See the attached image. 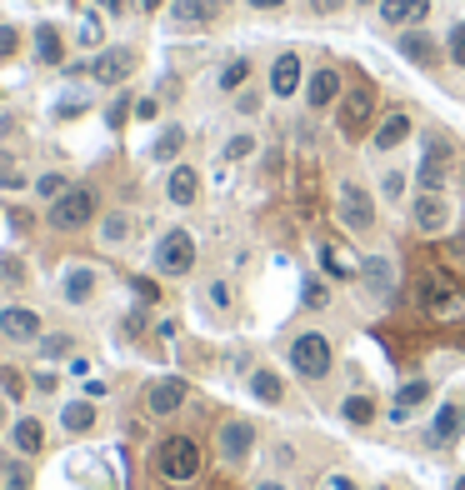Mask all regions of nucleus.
Instances as JSON below:
<instances>
[{"mask_svg": "<svg viewBox=\"0 0 465 490\" xmlns=\"http://www.w3.org/2000/svg\"><path fill=\"white\" fill-rule=\"evenodd\" d=\"M95 211H101L95 186H71L61 201H51V226L55 230H80V226H90V220H95Z\"/></svg>", "mask_w": 465, "mask_h": 490, "instance_id": "nucleus-3", "label": "nucleus"}, {"mask_svg": "<svg viewBox=\"0 0 465 490\" xmlns=\"http://www.w3.org/2000/svg\"><path fill=\"white\" fill-rule=\"evenodd\" d=\"M330 361H336V351H330V336H320V330H305V336L290 340V370L305 380H320L330 376Z\"/></svg>", "mask_w": 465, "mask_h": 490, "instance_id": "nucleus-2", "label": "nucleus"}, {"mask_svg": "<svg viewBox=\"0 0 465 490\" xmlns=\"http://www.w3.org/2000/svg\"><path fill=\"white\" fill-rule=\"evenodd\" d=\"M136 115H140V120H155V115H161V105H155V101H136Z\"/></svg>", "mask_w": 465, "mask_h": 490, "instance_id": "nucleus-52", "label": "nucleus"}, {"mask_svg": "<svg viewBox=\"0 0 465 490\" xmlns=\"http://www.w3.org/2000/svg\"><path fill=\"white\" fill-rule=\"evenodd\" d=\"M180 145H186V126H165L161 136H155V145H151V161L170 165L180 155Z\"/></svg>", "mask_w": 465, "mask_h": 490, "instance_id": "nucleus-30", "label": "nucleus"}, {"mask_svg": "<svg viewBox=\"0 0 465 490\" xmlns=\"http://www.w3.org/2000/svg\"><path fill=\"white\" fill-rule=\"evenodd\" d=\"M130 290H136V295H140L145 305H155V301H161V290H155V280H145V276H136V280H130Z\"/></svg>", "mask_w": 465, "mask_h": 490, "instance_id": "nucleus-47", "label": "nucleus"}, {"mask_svg": "<svg viewBox=\"0 0 465 490\" xmlns=\"http://www.w3.org/2000/svg\"><path fill=\"white\" fill-rule=\"evenodd\" d=\"M301 76H305V65L295 51H280L276 65H270V96H280V101H290L295 90H301Z\"/></svg>", "mask_w": 465, "mask_h": 490, "instance_id": "nucleus-17", "label": "nucleus"}, {"mask_svg": "<svg viewBox=\"0 0 465 490\" xmlns=\"http://www.w3.org/2000/svg\"><path fill=\"white\" fill-rule=\"evenodd\" d=\"M0 186H5V190H21V186H26V176H15V170H0Z\"/></svg>", "mask_w": 465, "mask_h": 490, "instance_id": "nucleus-53", "label": "nucleus"}, {"mask_svg": "<svg viewBox=\"0 0 465 490\" xmlns=\"http://www.w3.org/2000/svg\"><path fill=\"white\" fill-rule=\"evenodd\" d=\"M220 155H226V161H245V155H255V136H230Z\"/></svg>", "mask_w": 465, "mask_h": 490, "instance_id": "nucleus-40", "label": "nucleus"}, {"mask_svg": "<svg viewBox=\"0 0 465 490\" xmlns=\"http://www.w3.org/2000/svg\"><path fill=\"white\" fill-rule=\"evenodd\" d=\"M340 65H320V71H311V86H305V101H311V111H330V105H340Z\"/></svg>", "mask_w": 465, "mask_h": 490, "instance_id": "nucleus-13", "label": "nucleus"}, {"mask_svg": "<svg viewBox=\"0 0 465 490\" xmlns=\"http://www.w3.org/2000/svg\"><path fill=\"white\" fill-rule=\"evenodd\" d=\"M345 5H351V0H311V11H315V15H340Z\"/></svg>", "mask_w": 465, "mask_h": 490, "instance_id": "nucleus-50", "label": "nucleus"}, {"mask_svg": "<svg viewBox=\"0 0 465 490\" xmlns=\"http://www.w3.org/2000/svg\"><path fill=\"white\" fill-rule=\"evenodd\" d=\"M0 165H5V151H0Z\"/></svg>", "mask_w": 465, "mask_h": 490, "instance_id": "nucleus-62", "label": "nucleus"}, {"mask_svg": "<svg viewBox=\"0 0 465 490\" xmlns=\"http://www.w3.org/2000/svg\"><path fill=\"white\" fill-rule=\"evenodd\" d=\"M405 186H411L405 170H386V176H380V195H386V201H405Z\"/></svg>", "mask_w": 465, "mask_h": 490, "instance_id": "nucleus-37", "label": "nucleus"}, {"mask_svg": "<svg viewBox=\"0 0 465 490\" xmlns=\"http://www.w3.org/2000/svg\"><path fill=\"white\" fill-rule=\"evenodd\" d=\"M336 215L351 236H370L376 230V201H370V190L361 180H340L336 186Z\"/></svg>", "mask_w": 465, "mask_h": 490, "instance_id": "nucleus-1", "label": "nucleus"}, {"mask_svg": "<svg viewBox=\"0 0 465 490\" xmlns=\"http://www.w3.org/2000/svg\"><path fill=\"white\" fill-rule=\"evenodd\" d=\"M21 276H26L21 261H0V280H5V286H21Z\"/></svg>", "mask_w": 465, "mask_h": 490, "instance_id": "nucleus-49", "label": "nucleus"}, {"mask_svg": "<svg viewBox=\"0 0 465 490\" xmlns=\"http://www.w3.org/2000/svg\"><path fill=\"white\" fill-rule=\"evenodd\" d=\"M376 11L390 30H415L430 15V0H380Z\"/></svg>", "mask_w": 465, "mask_h": 490, "instance_id": "nucleus-15", "label": "nucleus"}, {"mask_svg": "<svg viewBox=\"0 0 465 490\" xmlns=\"http://www.w3.org/2000/svg\"><path fill=\"white\" fill-rule=\"evenodd\" d=\"M165 5H170V0H140V11H145V15H155V11H165Z\"/></svg>", "mask_w": 465, "mask_h": 490, "instance_id": "nucleus-57", "label": "nucleus"}, {"mask_svg": "<svg viewBox=\"0 0 465 490\" xmlns=\"http://www.w3.org/2000/svg\"><path fill=\"white\" fill-rule=\"evenodd\" d=\"M65 190H71V176H61V170H51V176L36 180V195H46V201H61Z\"/></svg>", "mask_w": 465, "mask_h": 490, "instance_id": "nucleus-36", "label": "nucleus"}, {"mask_svg": "<svg viewBox=\"0 0 465 490\" xmlns=\"http://www.w3.org/2000/svg\"><path fill=\"white\" fill-rule=\"evenodd\" d=\"M136 65H140V55L130 46H101V55L90 61V80L95 86H126L136 76Z\"/></svg>", "mask_w": 465, "mask_h": 490, "instance_id": "nucleus-8", "label": "nucleus"}, {"mask_svg": "<svg viewBox=\"0 0 465 490\" xmlns=\"http://www.w3.org/2000/svg\"><path fill=\"white\" fill-rule=\"evenodd\" d=\"M426 401H430V380H405V386L395 390L390 420H395V426H405V420H411V411H415V405H426Z\"/></svg>", "mask_w": 465, "mask_h": 490, "instance_id": "nucleus-24", "label": "nucleus"}, {"mask_svg": "<svg viewBox=\"0 0 465 490\" xmlns=\"http://www.w3.org/2000/svg\"><path fill=\"white\" fill-rule=\"evenodd\" d=\"M0 336L15 340V345H30V340H40V315L30 305H5L0 311Z\"/></svg>", "mask_w": 465, "mask_h": 490, "instance_id": "nucleus-14", "label": "nucleus"}, {"mask_svg": "<svg viewBox=\"0 0 465 490\" xmlns=\"http://www.w3.org/2000/svg\"><path fill=\"white\" fill-rule=\"evenodd\" d=\"M361 280H365V290H370L376 301H390V295H395V265H390L386 255L361 261Z\"/></svg>", "mask_w": 465, "mask_h": 490, "instance_id": "nucleus-20", "label": "nucleus"}, {"mask_svg": "<svg viewBox=\"0 0 465 490\" xmlns=\"http://www.w3.org/2000/svg\"><path fill=\"white\" fill-rule=\"evenodd\" d=\"M215 490H226V486H215Z\"/></svg>", "mask_w": 465, "mask_h": 490, "instance_id": "nucleus-64", "label": "nucleus"}, {"mask_svg": "<svg viewBox=\"0 0 465 490\" xmlns=\"http://www.w3.org/2000/svg\"><path fill=\"white\" fill-rule=\"evenodd\" d=\"M61 426L71 430V436H86V430L95 426V405H90V401H71L61 411Z\"/></svg>", "mask_w": 465, "mask_h": 490, "instance_id": "nucleus-32", "label": "nucleus"}, {"mask_svg": "<svg viewBox=\"0 0 465 490\" xmlns=\"http://www.w3.org/2000/svg\"><path fill=\"white\" fill-rule=\"evenodd\" d=\"M11 445H15V455H36L40 445H46V426H40L36 415L15 420V426H11Z\"/></svg>", "mask_w": 465, "mask_h": 490, "instance_id": "nucleus-26", "label": "nucleus"}, {"mask_svg": "<svg viewBox=\"0 0 465 490\" xmlns=\"http://www.w3.org/2000/svg\"><path fill=\"white\" fill-rule=\"evenodd\" d=\"M255 490H286V486H280V480H261Z\"/></svg>", "mask_w": 465, "mask_h": 490, "instance_id": "nucleus-58", "label": "nucleus"}, {"mask_svg": "<svg viewBox=\"0 0 465 490\" xmlns=\"http://www.w3.org/2000/svg\"><path fill=\"white\" fill-rule=\"evenodd\" d=\"M101 240H105V245H126V240H130V215L126 211L105 215V220H101Z\"/></svg>", "mask_w": 465, "mask_h": 490, "instance_id": "nucleus-34", "label": "nucleus"}, {"mask_svg": "<svg viewBox=\"0 0 465 490\" xmlns=\"http://www.w3.org/2000/svg\"><path fill=\"white\" fill-rule=\"evenodd\" d=\"M205 301H211L215 311H230V286L226 280H211V286H205Z\"/></svg>", "mask_w": 465, "mask_h": 490, "instance_id": "nucleus-46", "label": "nucleus"}, {"mask_svg": "<svg viewBox=\"0 0 465 490\" xmlns=\"http://www.w3.org/2000/svg\"><path fill=\"white\" fill-rule=\"evenodd\" d=\"M245 80H251V55H230V61L220 65L215 86L226 90V96H236V90H245Z\"/></svg>", "mask_w": 465, "mask_h": 490, "instance_id": "nucleus-27", "label": "nucleus"}, {"mask_svg": "<svg viewBox=\"0 0 465 490\" xmlns=\"http://www.w3.org/2000/svg\"><path fill=\"white\" fill-rule=\"evenodd\" d=\"M420 305H426L436 320H461V315H465L461 290L440 276V270H426V276H420Z\"/></svg>", "mask_w": 465, "mask_h": 490, "instance_id": "nucleus-7", "label": "nucleus"}, {"mask_svg": "<svg viewBox=\"0 0 465 490\" xmlns=\"http://www.w3.org/2000/svg\"><path fill=\"white\" fill-rule=\"evenodd\" d=\"M201 195V170L195 165H170V176H165V201L170 205H195Z\"/></svg>", "mask_w": 465, "mask_h": 490, "instance_id": "nucleus-18", "label": "nucleus"}, {"mask_svg": "<svg viewBox=\"0 0 465 490\" xmlns=\"http://www.w3.org/2000/svg\"><path fill=\"white\" fill-rule=\"evenodd\" d=\"M461 186H465V170H461Z\"/></svg>", "mask_w": 465, "mask_h": 490, "instance_id": "nucleus-63", "label": "nucleus"}, {"mask_svg": "<svg viewBox=\"0 0 465 490\" xmlns=\"http://www.w3.org/2000/svg\"><path fill=\"white\" fill-rule=\"evenodd\" d=\"M95 286H101V280H95V270H90V265H71V270H65V280H61V290H65V301H71V305H86L90 295H95Z\"/></svg>", "mask_w": 465, "mask_h": 490, "instance_id": "nucleus-25", "label": "nucleus"}, {"mask_svg": "<svg viewBox=\"0 0 465 490\" xmlns=\"http://www.w3.org/2000/svg\"><path fill=\"white\" fill-rule=\"evenodd\" d=\"M370 115H376V86H355L340 96L336 105V126L345 140H361L365 130H370Z\"/></svg>", "mask_w": 465, "mask_h": 490, "instance_id": "nucleus-5", "label": "nucleus"}, {"mask_svg": "<svg viewBox=\"0 0 465 490\" xmlns=\"http://www.w3.org/2000/svg\"><path fill=\"white\" fill-rule=\"evenodd\" d=\"M76 40H80V46H101V40H105L101 15H86V21H80V30H76Z\"/></svg>", "mask_w": 465, "mask_h": 490, "instance_id": "nucleus-38", "label": "nucleus"}, {"mask_svg": "<svg viewBox=\"0 0 465 490\" xmlns=\"http://www.w3.org/2000/svg\"><path fill=\"white\" fill-rule=\"evenodd\" d=\"M351 5H361V11H370V5H380V0H351Z\"/></svg>", "mask_w": 465, "mask_h": 490, "instance_id": "nucleus-59", "label": "nucleus"}, {"mask_svg": "<svg viewBox=\"0 0 465 490\" xmlns=\"http://www.w3.org/2000/svg\"><path fill=\"white\" fill-rule=\"evenodd\" d=\"M251 395H255L261 405H280L286 386H280V376H276V370H265V365H261V370H251Z\"/></svg>", "mask_w": 465, "mask_h": 490, "instance_id": "nucleus-28", "label": "nucleus"}, {"mask_svg": "<svg viewBox=\"0 0 465 490\" xmlns=\"http://www.w3.org/2000/svg\"><path fill=\"white\" fill-rule=\"evenodd\" d=\"M340 415H345L351 426H370V420H376V401H370V395H345V401H340Z\"/></svg>", "mask_w": 465, "mask_h": 490, "instance_id": "nucleus-33", "label": "nucleus"}, {"mask_svg": "<svg viewBox=\"0 0 465 490\" xmlns=\"http://www.w3.org/2000/svg\"><path fill=\"white\" fill-rule=\"evenodd\" d=\"M145 405H151V415H176L180 405H186V380H180V376L155 380L151 395H145Z\"/></svg>", "mask_w": 465, "mask_h": 490, "instance_id": "nucleus-22", "label": "nucleus"}, {"mask_svg": "<svg viewBox=\"0 0 465 490\" xmlns=\"http://www.w3.org/2000/svg\"><path fill=\"white\" fill-rule=\"evenodd\" d=\"M461 430H465V405L445 401L436 411V420H430V445H455V440H461Z\"/></svg>", "mask_w": 465, "mask_h": 490, "instance_id": "nucleus-21", "label": "nucleus"}, {"mask_svg": "<svg viewBox=\"0 0 465 490\" xmlns=\"http://www.w3.org/2000/svg\"><path fill=\"white\" fill-rule=\"evenodd\" d=\"M30 40H36V61H40V65H61V61H65V36H61V26L40 21V26L30 30Z\"/></svg>", "mask_w": 465, "mask_h": 490, "instance_id": "nucleus-23", "label": "nucleus"}, {"mask_svg": "<svg viewBox=\"0 0 465 490\" xmlns=\"http://www.w3.org/2000/svg\"><path fill=\"white\" fill-rule=\"evenodd\" d=\"M36 390H46V395L55 390V376H51V370H40V376H36Z\"/></svg>", "mask_w": 465, "mask_h": 490, "instance_id": "nucleus-55", "label": "nucleus"}, {"mask_svg": "<svg viewBox=\"0 0 465 490\" xmlns=\"http://www.w3.org/2000/svg\"><path fill=\"white\" fill-rule=\"evenodd\" d=\"M155 470L165 480H195L201 476V445L190 436H170L161 440V451H155Z\"/></svg>", "mask_w": 465, "mask_h": 490, "instance_id": "nucleus-4", "label": "nucleus"}, {"mask_svg": "<svg viewBox=\"0 0 465 490\" xmlns=\"http://www.w3.org/2000/svg\"><path fill=\"white\" fill-rule=\"evenodd\" d=\"M0 430H5V405H0Z\"/></svg>", "mask_w": 465, "mask_h": 490, "instance_id": "nucleus-61", "label": "nucleus"}, {"mask_svg": "<svg viewBox=\"0 0 465 490\" xmlns=\"http://www.w3.org/2000/svg\"><path fill=\"white\" fill-rule=\"evenodd\" d=\"M80 111H86V101H80V96H71V101H61V105H55V120H76Z\"/></svg>", "mask_w": 465, "mask_h": 490, "instance_id": "nucleus-48", "label": "nucleus"}, {"mask_svg": "<svg viewBox=\"0 0 465 490\" xmlns=\"http://www.w3.org/2000/svg\"><path fill=\"white\" fill-rule=\"evenodd\" d=\"M320 270H326L330 280H355V276H361V265L345 261V251H340V245H320Z\"/></svg>", "mask_w": 465, "mask_h": 490, "instance_id": "nucleus-29", "label": "nucleus"}, {"mask_svg": "<svg viewBox=\"0 0 465 490\" xmlns=\"http://www.w3.org/2000/svg\"><path fill=\"white\" fill-rule=\"evenodd\" d=\"M261 101H265V96H261L255 86L236 90V115H255V111H261Z\"/></svg>", "mask_w": 465, "mask_h": 490, "instance_id": "nucleus-44", "label": "nucleus"}, {"mask_svg": "<svg viewBox=\"0 0 465 490\" xmlns=\"http://www.w3.org/2000/svg\"><path fill=\"white\" fill-rule=\"evenodd\" d=\"M0 490H30V470L21 455H5L0 451Z\"/></svg>", "mask_w": 465, "mask_h": 490, "instance_id": "nucleus-31", "label": "nucleus"}, {"mask_svg": "<svg viewBox=\"0 0 465 490\" xmlns=\"http://www.w3.org/2000/svg\"><path fill=\"white\" fill-rule=\"evenodd\" d=\"M411 140V111H390L386 120L376 126V136H370V151H395V145H405Z\"/></svg>", "mask_w": 465, "mask_h": 490, "instance_id": "nucleus-19", "label": "nucleus"}, {"mask_svg": "<svg viewBox=\"0 0 465 490\" xmlns=\"http://www.w3.org/2000/svg\"><path fill=\"white\" fill-rule=\"evenodd\" d=\"M0 390H5L11 401H21V395H26V380H21V370H15V365H0Z\"/></svg>", "mask_w": 465, "mask_h": 490, "instance_id": "nucleus-39", "label": "nucleus"}, {"mask_svg": "<svg viewBox=\"0 0 465 490\" xmlns=\"http://www.w3.org/2000/svg\"><path fill=\"white\" fill-rule=\"evenodd\" d=\"M251 451H255V426L251 420H226L220 426V455L230 465H240V461H251Z\"/></svg>", "mask_w": 465, "mask_h": 490, "instance_id": "nucleus-16", "label": "nucleus"}, {"mask_svg": "<svg viewBox=\"0 0 465 490\" xmlns=\"http://www.w3.org/2000/svg\"><path fill=\"white\" fill-rule=\"evenodd\" d=\"M245 5H251V11H286L290 0H245Z\"/></svg>", "mask_w": 465, "mask_h": 490, "instance_id": "nucleus-51", "label": "nucleus"}, {"mask_svg": "<svg viewBox=\"0 0 465 490\" xmlns=\"http://www.w3.org/2000/svg\"><path fill=\"white\" fill-rule=\"evenodd\" d=\"M15 51H21V26H0V65L15 61Z\"/></svg>", "mask_w": 465, "mask_h": 490, "instance_id": "nucleus-41", "label": "nucleus"}, {"mask_svg": "<svg viewBox=\"0 0 465 490\" xmlns=\"http://www.w3.org/2000/svg\"><path fill=\"white\" fill-rule=\"evenodd\" d=\"M326 301H330V290L320 286V280H305V290H301V305H305V311H320Z\"/></svg>", "mask_w": 465, "mask_h": 490, "instance_id": "nucleus-42", "label": "nucleus"}, {"mask_svg": "<svg viewBox=\"0 0 465 490\" xmlns=\"http://www.w3.org/2000/svg\"><path fill=\"white\" fill-rule=\"evenodd\" d=\"M451 140L445 136H426V151H420V165H415V186L420 190H440L451 180Z\"/></svg>", "mask_w": 465, "mask_h": 490, "instance_id": "nucleus-9", "label": "nucleus"}, {"mask_svg": "<svg viewBox=\"0 0 465 490\" xmlns=\"http://www.w3.org/2000/svg\"><path fill=\"white\" fill-rule=\"evenodd\" d=\"M126 120H130V96H115V105L105 111V126H111V130H120Z\"/></svg>", "mask_w": 465, "mask_h": 490, "instance_id": "nucleus-45", "label": "nucleus"}, {"mask_svg": "<svg viewBox=\"0 0 465 490\" xmlns=\"http://www.w3.org/2000/svg\"><path fill=\"white\" fill-rule=\"evenodd\" d=\"M451 490H465V476H461V480H455V486H451Z\"/></svg>", "mask_w": 465, "mask_h": 490, "instance_id": "nucleus-60", "label": "nucleus"}, {"mask_svg": "<svg viewBox=\"0 0 465 490\" xmlns=\"http://www.w3.org/2000/svg\"><path fill=\"white\" fill-rule=\"evenodd\" d=\"M220 15V0H170L165 5V26L190 36V30H205Z\"/></svg>", "mask_w": 465, "mask_h": 490, "instance_id": "nucleus-11", "label": "nucleus"}, {"mask_svg": "<svg viewBox=\"0 0 465 490\" xmlns=\"http://www.w3.org/2000/svg\"><path fill=\"white\" fill-rule=\"evenodd\" d=\"M101 11H111V15H126V11H130V0H101Z\"/></svg>", "mask_w": 465, "mask_h": 490, "instance_id": "nucleus-54", "label": "nucleus"}, {"mask_svg": "<svg viewBox=\"0 0 465 490\" xmlns=\"http://www.w3.org/2000/svg\"><path fill=\"white\" fill-rule=\"evenodd\" d=\"M445 55H451V65L465 71V21H455V26L445 30Z\"/></svg>", "mask_w": 465, "mask_h": 490, "instance_id": "nucleus-35", "label": "nucleus"}, {"mask_svg": "<svg viewBox=\"0 0 465 490\" xmlns=\"http://www.w3.org/2000/svg\"><path fill=\"white\" fill-rule=\"evenodd\" d=\"M395 51H401L411 65H420V71H440V61H445V40H436L430 30L415 26V30H401Z\"/></svg>", "mask_w": 465, "mask_h": 490, "instance_id": "nucleus-12", "label": "nucleus"}, {"mask_svg": "<svg viewBox=\"0 0 465 490\" xmlns=\"http://www.w3.org/2000/svg\"><path fill=\"white\" fill-rule=\"evenodd\" d=\"M155 270L161 276H190V265H195V240H190V230H165L161 240H155Z\"/></svg>", "mask_w": 465, "mask_h": 490, "instance_id": "nucleus-6", "label": "nucleus"}, {"mask_svg": "<svg viewBox=\"0 0 465 490\" xmlns=\"http://www.w3.org/2000/svg\"><path fill=\"white\" fill-rule=\"evenodd\" d=\"M451 220H455V211L440 190H420L411 201V226L420 230V236H440V230H451Z\"/></svg>", "mask_w": 465, "mask_h": 490, "instance_id": "nucleus-10", "label": "nucleus"}, {"mask_svg": "<svg viewBox=\"0 0 465 490\" xmlns=\"http://www.w3.org/2000/svg\"><path fill=\"white\" fill-rule=\"evenodd\" d=\"M40 355H46V361H61V355H71V336H40Z\"/></svg>", "mask_w": 465, "mask_h": 490, "instance_id": "nucleus-43", "label": "nucleus"}, {"mask_svg": "<svg viewBox=\"0 0 465 490\" xmlns=\"http://www.w3.org/2000/svg\"><path fill=\"white\" fill-rule=\"evenodd\" d=\"M326 490H355V486H351V476H330Z\"/></svg>", "mask_w": 465, "mask_h": 490, "instance_id": "nucleus-56", "label": "nucleus"}]
</instances>
